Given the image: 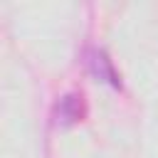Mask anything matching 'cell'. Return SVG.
<instances>
[{"mask_svg":"<svg viewBox=\"0 0 158 158\" xmlns=\"http://www.w3.org/2000/svg\"><path fill=\"white\" fill-rule=\"evenodd\" d=\"M86 114V106H84V96L72 91V94H64L59 101H57V109H54V118L59 126H72L77 121H81Z\"/></svg>","mask_w":158,"mask_h":158,"instance_id":"cell-2","label":"cell"},{"mask_svg":"<svg viewBox=\"0 0 158 158\" xmlns=\"http://www.w3.org/2000/svg\"><path fill=\"white\" fill-rule=\"evenodd\" d=\"M86 64H89V72H91L99 81H104V84H109V86H114V89L121 86V77H118V72L114 69V62L106 57L104 49H89Z\"/></svg>","mask_w":158,"mask_h":158,"instance_id":"cell-1","label":"cell"}]
</instances>
